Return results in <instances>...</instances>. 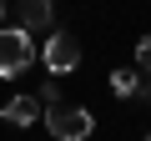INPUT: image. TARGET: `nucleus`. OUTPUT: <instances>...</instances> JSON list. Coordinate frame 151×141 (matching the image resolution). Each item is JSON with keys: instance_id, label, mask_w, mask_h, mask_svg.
I'll list each match as a JSON object with an SVG mask.
<instances>
[{"instance_id": "f257e3e1", "label": "nucleus", "mask_w": 151, "mask_h": 141, "mask_svg": "<svg viewBox=\"0 0 151 141\" xmlns=\"http://www.w3.org/2000/svg\"><path fill=\"white\" fill-rule=\"evenodd\" d=\"M30 60H35V40L20 25H0V76H5V81L25 76Z\"/></svg>"}, {"instance_id": "f03ea898", "label": "nucleus", "mask_w": 151, "mask_h": 141, "mask_svg": "<svg viewBox=\"0 0 151 141\" xmlns=\"http://www.w3.org/2000/svg\"><path fill=\"white\" fill-rule=\"evenodd\" d=\"M45 131H50L55 141H86V136L96 131V116H91L86 106H50V111H45Z\"/></svg>"}, {"instance_id": "7ed1b4c3", "label": "nucleus", "mask_w": 151, "mask_h": 141, "mask_svg": "<svg viewBox=\"0 0 151 141\" xmlns=\"http://www.w3.org/2000/svg\"><path fill=\"white\" fill-rule=\"evenodd\" d=\"M45 70L50 76H65V70H76L81 65V40L76 35H65V30H50V40H45Z\"/></svg>"}, {"instance_id": "20e7f679", "label": "nucleus", "mask_w": 151, "mask_h": 141, "mask_svg": "<svg viewBox=\"0 0 151 141\" xmlns=\"http://www.w3.org/2000/svg\"><path fill=\"white\" fill-rule=\"evenodd\" d=\"M0 116H5V126H35L40 121V101L35 96H10L0 106Z\"/></svg>"}, {"instance_id": "39448f33", "label": "nucleus", "mask_w": 151, "mask_h": 141, "mask_svg": "<svg viewBox=\"0 0 151 141\" xmlns=\"http://www.w3.org/2000/svg\"><path fill=\"white\" fill-rule=\"evenodd\" d=\"M50 15H55L50 0H20V30H25V35H30V30H45Z\"/></svg>"}, {"instance_id": "423d86ee", "label": "nucleus", "mask_w": 151, "mask_h": 141, "mask_svg": "<svg viewBox=\"0 0 151 141\" xmlns=\"http://www.w3.org/2000/svg\"><path fill=\"white\" fill-rule=\"evenodd\" d=\"M136 86H141L136 70H111V91H116V96H136Z\"/></svg>"}, {"instance_id": "0eeeda50", "label": "nucleus", "mask_w": 151, "mask_h": 141, "mask_svg": "<svg viewBox=\"0 0 151 141\" xmlns=\"http://www.w3.org/2000/svg\"><path fill=\"white\" fill-rule=\"evenodd\" d=\"M136 70L151 81V35H141V40H136Z\"/></svg>"}, {"instance_id": "6e6552de", "label": "nucleus", "mask_w": 151, "mask_h": 141, "mask_svg": "<svg viewBox=\"0 0 151 141\" xmlns=\"http://www.w3.org/2000/svg\"><path fill=\"white\" fill-rule=\"evenodd\" d=\"M35 101H40V106H45V111H50V106H60V86H55V81H45V86H40V96H35Z\"/></svg>"}, {"instance_id": "1a4fd4ad", "label": "nucleus", "mask_w": 151, "mask_h": 141, "mask_svg": "<svg viewBox=\"0 0 151 141\" xmlns=\"http://www.w3.org/2000/svg\"><path fill=\"white\" fill-rule=\"evenodd\" d=\"M136 96H141V101H151V81H141V86H136Z\"/></svg>"}, {"instance_id": "9d476101", "label": "nucleus", "mask_w": 151, "mask_h": 141, "mask_svg": "<svg viewBox=\"0 0 151 141\" xmlns=\"http://www.w3.org/2000/svg\"><path fill=\"white\" fill-rule=\"evenodd\" d=\"M0 15H5V0H0Z\"/></svg>"}, {"instance_id": "9b49d317", "label": "nucleus", "mask_w": 151, "mask_h": 141, "mask_svg": "<svg viewBox=\"0 0 151 141\" xmlns=\"http://www.w3.org/2000/svg\"><path fill=\"white\" fill-rule=\"evenodd\" d=\"M146 141H151V136H146Z\"/></svg>"}]
</instances>
